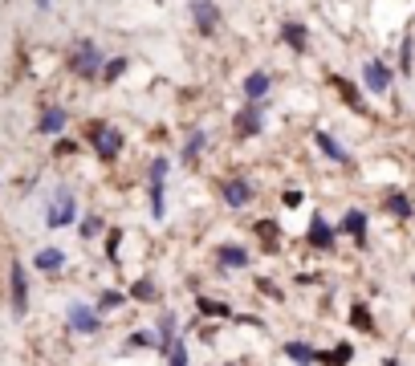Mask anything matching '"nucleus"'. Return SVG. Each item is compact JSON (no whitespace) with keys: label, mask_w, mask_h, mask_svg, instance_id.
<instances>
[{"label":"nucleus","mask_w":415,"mask_h":366,"mask_svg":"<svg viewBox=\"0 0 415 366\" xmlns=\"http://www.w3.org/2000/svg\"><path fill=\"white\" fill-rule=\"evenodd\" d=\"M69 66H73L78 77H98L102 66H106V57H102V49L94 45V41H78L73 53H69Z\"/></svg>","instance_id":"1"},{"label":"nucleus","mask_w":415,"mask_h":366,"mask_svg":"<svg viewBox=\"0 0 415 366\" xmlns=\"http://www.w3.org/2000/svg\"><path fill=\"white\" fill-rule=\"evenodd\" d=\"M90 143H94V151H98L102 159H115L118 151H122V130L106 126V122H94L90 126Z\"/></svg>","instance_id":"2"},{"label":"nucleus","mask_w":415,"mask_h":366,"mask_svg":"<svg viewBox=\"0 0 415 366\" xmlns=\"http://www.w3.org/2000/svg\"><path fill=\"white\" fill-rule=\"evenodd\" d=\"M73 216H78V199H73V192H69V188H61V192H57V199L49 204L45 224H49V228H66V224H73Z\"/></svg>","instance_id":"3"},{"label":"nucleus","mask_w":415,"mask_h":366,"mask_svg":"<svg viewBox=\"0 0 415 366\" xmlns=\"http://www.w3.org/2000/svg\"><path fill=\"white\" fill-rule=\"evenodd\" d=\"M69 330L73 334H98L102 330V317H98V310H90V305H69Z\"/></svg>","instance_id":"4"},{"label":"nucleus","mask_w":415,"mask_h":366,"mask_svg":"<svg viewBox=\"0 0 415 366\" xmlns=\"http://www.w3.org/2000/svg\"><path fill=\"white\" fill-rule=\"evenodd\" d=\"M191 21H196V29H200L204 37H212L216 24H220V8H216L212 0H191Z\"/></svg>","instance_id":"5"},{"label":"nucleus","mask_w":415,"mask_h":366,"mask_svg":"<svg viewBox=\"0 0 415 366\" xmlns=\"http://www.w3.org/2000/svg\"><path fill=\"white\" fill-rule=\"evenodd\" d=\"M363 82H367V90H374V94H387L391 90V70L379 57H370L367 66H363Z\"/></svg>","instance_id":"6"},{"label":"nucleus","mask_w":415,"mask_h":366,"mask_svg":"<svg viewBox=\"0 0 415 366\" xmlns=\"http://www.w3.org/2000/svg\"><path fill=\"white\" fill-rule=\"evenodd\" d=\"M220 199H224L228 208H245V204L253 199V183H249V179H224V183H220Z\"/></svg>","instance_id":"7"},{"label":"nucleus","mask_w":415,"mask_h":366,"mask_svg":"<svg viewBox=\"0 0 415 366\" xmlns=\"http://www.w3.org/2000/svg\"><path fill=\"white\" fill-rule=\"evenodd\" d=\"M314 143H318V151H322L326 159H334V163H350V151H346L330 130H314Z\"/></svg>","instance_id":"8"},{"label":"nucleus","mask_w":415,"mask_h":366,"mask_svg":"<svg viewBox=\"0 0 415 366\" xmlns=\"http://www.w3.org/2000/svg\"><path fill=\"white\" fill-rule=\"evenodd\" d=\"M13 314L24 317L29 314V281H24V268L13 265Z\"/></svg>","instance_id":"9"},{"label":"nucleus","mask_w":415,"mask_h":366,"mask_svg":"<svg viewBox=\"0 0 415 366\" xmlns=\"http://www.w3.org/2000/svg\"><path fill=\"white\" fill-rule=\"evenodd\" d=\"M236 130H240V135H261V130H265V114H261V106H245V110H240V114H236Z\"/></svg>","instance_id":"10"},{"label":"nucleus","mask_w":415,"mask_h":366,"mask_svg":"<svg viewBox=\"0 0 415 366\" xmlns=\"http://www.w3.org/2000/svg\"><path fill=\"white\" fill-rule=\"evenodd\" d=\"M281 350H285V358H289V363H298V366H314V363H318V354H322V350H314L310 342H285Z\"/></svg>","instance_id":"11"},{"label":"nucleus","mask_w":415,"mask_h":366,"mask_svg":"<svg viewBox=\"0 0 415 366\" xmlns=\"http://www.w3.org/2000/svg\"><path fill=\"white\" fill-rule=\"evenodd\" d=\"M281 37L289 41L293 53H305V45H310V33H305V24L301 21H281Z\"/></svg>","instance_id":"12"},{"label":"nucleus","mask_w":415,"mask_h":366,"mask_svg":"<svg viewBox=\"0 0 415 366\" xmlns=\"http://www.w3.org/2000/svg\"><path fill=\"white\" fill-rule=\"evenodd\" d=\"M310 244H314V248H322V252L334 248V228H330L322 216H314V224H310Z\"/></svg>","instance_id":"13"},{"label":"nucleus","mask_w":415,"mask_h":366,"mask_svg":"<svg viewBox=\"0 0 415 366\" xmlns=\"http://www.w3.org/2000/svg\"><path fill=\"white\" fill-rule=\"evenodd\" d=\"M342 232H350L358 244H367V212H358V208H350L342 216Z\"/></svg>","instance_id":"14"},{"label":"nucleus","mask_w":415,"mask_h":366,"mask_svg":"<svg viewBox=\"0 0 415 366\" xmlns=\"http://www.w3.org/2000/svg\"><path fill=\"white\" fill-rule=\"evenodd\" d=\"M265 94H269V73L253 70L249 77H245V98H249V102H261Z\"/></svg>","instance_id":"15"},{"label":"nucleus","mask_w":415,"mask_h":366,"mask_svg":"<svg viewBox=\"0 0 415 366\" xmlns=\"http://www.w3.org/2000/svg\"><path fill=\"white\" fill-rule=\"evenodd\" d=\"M216 257H220V265H224V268H245V265H249V252H245L240 244H220V248H216Z\"/></svg>","instance_id":"16"},{"label":"nucleus","mask_w":415,"mask_h":366,"mask_svg":"<svg viewBox=\"0 0 415 366\" xmlns=\"http://www.w3.org/2000/svg\"><path fill=\"white\" fill-rule=\"evenodd\" d=\"M37 126H41V135H61V130H66V110H61V106H53V110H45Z\"/></svg>","instance_id":"17"},{"label":"nucleus","mask_w":415,"mask_h":366,"mask_svg":"<svg viewBox=\"0 0 415 366\" xmlns=\"http://www.w3.org/2000/svg\"><path fill=\"white\" fill-rule=\"evenodd\" d=\"M387 212H391V216H399V220H412V216H415L412 199H407L403 192H391V195H387Z\"/></svg>","instance_id":"18"},{"label":"nucleus","mask_w":415,"mask_h":366,"mask_svg":"<svg viewBox=\"0 0 415 366\" xmlns=\"http://www.w3.org/2000/svg\"><path fill=\"white\" fill-rule=\"evenodd\" d=\"M66 265V252H61V248H41V252H37V268H41V273H53V268H61Z\"/></svg>","instance_id":"19"},{"label":"nucleus","mask_w":415,"mask_h":366,"mask_svg":"<svg viewBox=\"0 0 415 366\" xmlns=\"http://www.w3.org/2000/svg\"><path fill=\"white\" fill-rule=\"evenodd\" d=\"M334 86H338V94L354 106V110H367V102H363V94H358V86H350V82H342V77H330Z\"/></svg>","instance_id":"20"},{"label":"nucleus","mask_w":415,"mask_h":366,"mask_svg":"<svg viewBox=\"0 0 415 366\" xmlns=\"http://www.w3.org/2000/svg\"><path fill=\"white\" fill-rule=\"evenodd\" d=\"M350 342H338V350H330V354H318V363H326V366H346L350 363Z\"/></svg>","instance_id":"21"},{"label":"nucleus","mask_w":415,"mask_h":366,"mask_svg":"<svg viewBox=\"0 0 415 366\" xmlns=\"http://www.w3.org/2000/svg\"><path fill=\"white\" fill-rule=\"evenodd\" d=\"M204 143H208V130H191V139L184 143V159H187V163H191V159H200Z\"/></svg>","instance_id":"22"},{"label":"nucleus","mask_w":415,"mask_h":366,"mask_svg":"<svg viewBox=\"0 0 415 366\" xmlns=\"http://www.w3.org/2000/svg\"><path fill=\"white\" fill-rule=\"evenodd\" d=\"M196 305H200V314H208V317H232L228 305H224V301H212V297H196Z\"/></svg>","instance_id":"23"},{"label":"nucleus","mask_w":415,"mask_h":366,"mask_svg":"<svg viewBox=\"0 0 415 366\" xmlns=\"http://www.w3.org/2000/svg\"><path fill=\"white\" fill-rule=\"evenodd\" d=\"M126 346H131V350H151V346L159 350V338H155V330H138V334L126 338Z\"/></svg>","instance_id":"24"},{"label":"nucleus","mask_w":415,"mask_h":366,"mask_svg":"<svg viewBox=\"0 0 415 366\" xmlns=\"http://www.w3.org/2000/svg\"><path fill=\"white\" fill-rule=\"evenodd\" d=\"M131 297H135V301H155V297H159V289H155V281H147V277H143V281H135V285H131Z\"/></svg>","instance_id":"25"},{"label":"nucleus","mask_w":415,"mask_h":366,"mask_svg":"<svg viewBox=\"0 0 415 366\" xmlns=\"http://www.w3.org/2000/svg\"><path fill=\"white\" fill-rule=\"evenodd\" d=\"M126 73V57H110L106 66H102V82H118Z\"/></svg>","instance_id":"26"},{"label":"nucleus","mask_w":415,"mask_h":366,"mask_svg":"<svg viewBox=\"0 0 415 366\" xmlns=\"http://www.w3.org/2000/svg\"><path fill=\"white\" fill-rule=\"evenodd\" d=\"M118 305H122V293L106 289L102 297H98V305H94V310H98V314H106V310H118Z\"/></svg>","instance_id":"27"},{"label":"nucleus","mask_w":415,"mask_h":366,"mask_svg":"<svg viewBox=\"0 0 415 366\" xmlns=\"http://www.w3.org/2000/svg\"><path fill=\"white\" fill-rule=\"evenodd\" d=\"M167 354H171V366H187V346H184V342H175Z\"/></svg>","instance_id":"28"},{"label":"nucleus","mask_w":415,"mask_h":366,"mask_svg":"<svg viewBox=\"0 0 415 366\" xmlns=\"http://www.w3.org/2000/svg\"><path fill=\"white\" fill-rule=\"evenodd\" d=\"M399 70L412 73V37H407V41H403V49H399Z\"/></svg>","instance_id":"29"},{"label":"nucleus","mask_w":415,"mask_h":366,"mask_svg":"<svg viewBox=\"0 0 415 366\" xmlns=\"http://www.w3.org/2000/svg\"><path fill=\"white\" fill-rule=\"evenodd\" d=\"M118 244H122V232H110V236H106V257H110V261H118Z\"/></svg>","instance_id":"30"},{"label":"nucleus","mask_w":415,"mask_h":366,"mask_svg":"<svg viewBox=\"0 0 415 366\" xmlns=\"http://www.w3.org/2000/svg\"><path fill=\"white\" fill-rule=\"evenodd\" d=\"M350 317H354V326H358V330H370V317H367V305H354V310H350Z\"/></svg>","instance_id":"31"},{"label":"nucleus","mask_w":415,"mask_h":366,"mask_svg":"<svg viewBox=\"0 0 415 366\" xmlns=\"http://www.w3.org/2000/svg\"><path fill=\"white\" fill-rule=\"evenodd\" d=\"M98 232H102V220H98V216L82 220V236H98Z\"/></svg>","instance_id":"32"},{"label":"nucleus","mask_w":415,"mask_h":366,"mask_svg":"<svg viewBox=\"0 0 415 366\" xmlns=\"http://www.w3.org/2000/svg\"><path fill=\"white\" fill-rule=\"evenodd\" d=\"M37 4H41V8H49V0H37Z\"/></svg>","instance_id":"33"},{"label":"nucleus","mask_w":415,"mask_h":366,"mask_svg":"<svg viewBox=\"0 0 415 366\" xmlns=\"http://www.w3.org/2000/svg\"><path fill=\"white\" fill-rule=\"evenodd\" d=\"M387 366H395V358H391V363H387Z\"/></svg>","instance_id":"34"}]
</instances>
